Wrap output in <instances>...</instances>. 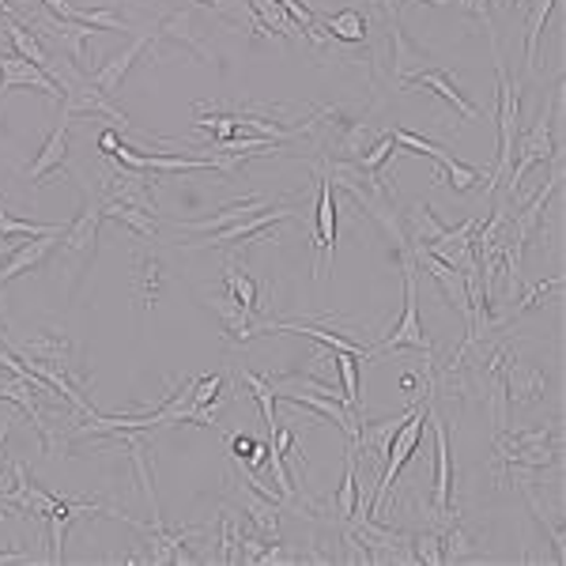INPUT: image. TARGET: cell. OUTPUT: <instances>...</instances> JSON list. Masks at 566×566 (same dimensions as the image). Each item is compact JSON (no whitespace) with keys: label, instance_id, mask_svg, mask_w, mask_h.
Returning <instances> with one entry per match:
<instances>
[{"label":"cell","instance_id":"obj_1","mask_svg":"<svg viewBox=\"0 0 566 566\" xmlns=\"http://www.w3.org/2000/svg\"><path fill=\"white\" fill-rule=\"evenodd\" d=\"M563 94L555 91L552 102H544L536 114V122L529 133H518V144H513V167L510 174H506V182L499 185V193H506L513 201V196L521 193V182H525V174L540 162H547L555 156V151L563 148V136H559V122H555V106H559Z\"/></svg>","mask_w":566,"mask_h":566},{"label":"cell","instance_id":"obj_2","mask_svg":"<svg viewBox=\"0 0 566 566\" xmlns=\"http://www.w3.org/2000/svg\"><path fill=\"white\" fill-rule=\"evenodd\" d=\"M487 38H491L495 76H499V114H495L499 117V162H495V174L487 185L499 189L513 167V144H518V133H521V88H518V80H510V72H506L502 54H499V38H495V34H487Z\"/></svg>","mask_w":566,"mask_h":566},{"label":"cell","instance_id":"obj_3","mask_svg":"<svg viewBox=\"0 0 566 566\" xmlns=\"http://www.w3.org/2000/svg\"><path fill=\"white\" fill-rule=\"evenodd\" d=\"M400 269H405V314L393 325L389 337H382L371 348V355H377V351H397V348H416L423 351V355H434L431 337H427L423 321H419V283H416V261H411L408 246H400Z\"/></svg>","mask_w":566,"mask_h":566},{"label":"cell","instance_id":"obj_4","mask_svg":"<svg viewBox=\"0 0 566 566\" xmlns=\"http://www.w3.org/2000/svg\"><path fill=\"white\" fill-rule=\"evenodd\" d=\"M423 419H427V405L419 400L416 411L405 419V427H400L397 434H393V442H389V453H385V461H382V472H377V484H374V491H371V518H382L385 513V502H389V487H393V479L400 476V468L408 465V457L416 453V445L423 442Z\"/></svg>","mask_w":566,"mask_h":566},{"label":"cell","instance_id":"obj_5","mask_svg":"<svg viewBox=\"0 0 566 566\" xmlns=\"http://www.w3.org/2000/svg\"><path fill=\"white\" fill-rule=\"evenodd\" d=\"M65 88V102H61V110H68L72 117H80V114H102V117H110L122 133H133V122H128V114L125 110H117L114 106V99L110 94H102L94 83L88 80V76L80 72V68L72 65V76L61 83Z\"/></svg>","mask_w":566,"mask_h":566},{"label":"cell","instance_id":"obj_6","mask_svg":"<svg viewBox=\"0 0 566 566\" xmlns=\"http://www.w3.org/2000/svg\"><path fill=\"white\" fill-rule=\"evenodd\" d=\"M393 144H397V148L416 151V156H431L434 162H439V178H445V182L457 189V193H468V189L479 185V170L465 167V162L453 156V151L439 148L434 140H423V136L408 133V128H393Z\"/></svg>","mask_w":566,"mask_h":566},{"label":"cell","instance_id":"obj_7","mask_svg":"<svg viewBox=\"0 0 566 566\" xmlns=\"http://www.w3.org/2000/svg\"><path fill=\"white\" fill-rule=\"evenodd\" d=\"M332 182L329 178L317 174V223H314V250H317V283L329 280L332 272V261H337V201H332Z\"/></svg>","mask_w":566,"mask_h":566},{"label":"cell","instance_id":"obj_8","mask_svg":"<svg viewBox=\"0 0 566 566\" xmlns=\"http://www.w3.org/2000/svg\"><path fill=\"white\" fill-rule=\"evenodd\" d=\"M427 423L434 431V495L431 506L434 510H457L453 502V453H450V431H445L434 397H427Z\"/></svg>","mask_w":566,"mask_h":566},{"label":"cell","instance_id":"obj_9","mask_svg":"<svg viewBox=\"0 0 566 566\" xmlns=\"http://www.w3.org/2000/svg\"><path fill=\"white\" fill-rule=\"evenodd\" d=\"M408 250H411V261H416L419 269L431 272V280L439 283L442 298H445V303H450L461 317H465V325H468V321H472V303H468L465 272H457L453 264H445V261H439L434 253H427V246H419V242H408Z\"/></svg>","mask_w":566,"mask_h":566},{"label":"cell","instance_id":"obj_10","mask_svg":"<svg viewBox=\"0 0 566 566\" xmlns=\"http://www.w3.org/2000/svg\"><path fill=\"white\" fill-rule=\"evenodd\" d=\"M291 216H295L291 208H264V212H257V216H250V219L230 223V227H223V230H212V235L196 238V242H185V250H212V246H235V242L250 246V242H257V235H261V230L276 227V223L291 219Z\"/></svg>","mask_w":566,"mask_h":566},{"label":"cell","instance_id":"obj_11","mask_svg":"<svg viewBox=\"0 0 566 566\" xmlns=\"http://www.w3.org/2000/svg\"><path fill=\"white\" fill-rule=\"evenodd\" d=\"M15 88H31V91H42L54 102H65V88L57 80H49L38 65H31L27 57H20V54H0V99Z\"/></svg>","mask_w":566,"mask_h":566},{"label":"cell","instance_id":"obj_12","mask_svg":"<svg viewBox=\"0 0 566 566\" xmlns=\"http://www.w3.org/2000/svg\"><path fill=\"white\" fill-rule=\"evenodd\" d=\"M114 167H117L114 174H106V182H102V204L114 201V204H133V208H144V212H159L144 170H128L122 162H114Z\"/></svg>","mask_w":566,"mask_h":566},{"label":"cell","instance_id":"obj_13","mask_svg":"<svg viewBox=\"0 0 566 566\" xmlns=\"http://www.w3.org/2000/svg\"><path fill=\"white\" fill-rule=\"evenodd\" d=\"M102 219H106V216H102V201H91V196H83L80 216H76L65 227L61 246H57V250L80 257V261H91V257H94V242H99V223Z\"/></svg>","mask_w":566,"mask_h":566},{"label":"cell","instance_id":"obj_14","mask_svg":"<svg viewBox=\"0 0 566 566\" xmlns=\"http://www.w3.org/2000/svg\"><path fill=\"white\" fill-rule=\"evenodd\" d=\"M400 88H427V91H434L439 99H445L453 106V114H461L465 122H484V114H479L476 106L465 99V94L457 91V83H453V76L445 72V68H416V72L408 76Z\"/></svg>","mask_w":566,"mask_h":566},{"label":"cell","instance_id":"obj_15","mask_svg":"<svg viewBox=\"0 0 566 566\" xmlns=\"http://www.w3.org/2000/svg\"><path fill=\"white\" fill-rule=\"evenodd\" d=\"M235 495L238 502H242V513L246 521L261 533L264 540H280V513H283V502L269 499V495H261L257 487H250L246 479H235Z\"/></svg>","mask_w":566,"mask_h":566},{"label":"cell","instance_id":"obj_16","mask_svg":"<svg viewBox=\"0 0 566 566\" xmlns=\"http://www.w3.org/2000/svg\"><path fill=\"white\" fill-rule=\"evenodd\" d=\"M151 42H156V34H151V31H144L140 38H133V42H128V46L122 49V54H114V57H110V61H102L99 68H94V72L88 76V80H91L94 88H99L102 94H110V99H114V94L122 91V83H125L128 68H133V61L144 54V49L151 46Z\"/></svg>","mask_w":566,"mask_h":566},{"label":"cell","instance_id":"obj_17","mask_svg":"<svg viewBox=\"0 0 566 566\" xmlns=\"http://www.w3.org/2000/svg\"><path fill=\"white\" fill-rule=\"evenodd\" d=\"M61 235H65V227L54 230V235H38V238H31V242L15 246V253L8 257L4 264H0V287H4V283H12L15 276H23V272H34L38 264H46L49 253L61 246Z\"/></svg>","mask_w":566,"mask_h":566},{"label":"cell","instance_id":"obj_18","mask_svg":"<svg viewBox=\"0 0 566 566\" xmlns=\"http://www.w3.org/2000/svg\"><path fill=\"white\" fill-rule=\"evenodd\" d=\"M72 122H76V117L68 114V110H61V122H57V128L49 133V140L42 144V151L34 156V162L27 167V178H31L34 185H42L49 174H54V170L65 167V159H68V136H72Z\"/></svg>","mask_w":566,"mask_h":566},{"label":"cell","instance_id":"obj_19","mask_svg":"<svg viewBox=\"0 0 566 566\" xmlns=\"http://www.w3.org/2000/svg\"><path fill=\"white\" fill-rule=\"evenodd\" d=\"M8 348L23 359H42V363L65 366V371L72 374V382L83 385V377H76V371H72V340L61 337V332H38V337L23 340V344H8Z\"/></svg>","mask_w":566,"mask_h":566},{"label":"cell","instance_id":"obj_20","mask_svg":"<svg viewBox=\"0 0 566 566\" xmlns=\"http://www.w3.org/2000/svg\"><path fill=\"white\" fill-rule=\"evenodd\" d=\"M502 385H506V400H510V405H525V408L540 405V400H544V389H547L544 374L529 363H518V355L506 363Z\"/></svg>","mask_w":566,"mask_h":566},{"label":"cell","instance_id":"obj_21","mask_svg":"<svg viewBox=\"0 0 566 566\" xmlns=\"http://www.w3.org/2000/svg\"><path fill=\"white\" fill-rule=\"evenodd\" d=\"M162 295V261L156 257V250L140 246L133 257V298L140 310H151Z\"/></svg>","mask_w":566,"mask_h":566},{"label":"cell","instance_id":"obj_22","mask_svg":"<svg viewBox=\"0 0 566 566\" xmlns=\"http://www.w3.org/2000/svg\"><path fill=\"white\" fill-rule=\"evenodd\" d=\"M264 208H272V201H269V196H261V193H253V196H246V201H235V204H227V208H219L216 216L189 219V223H178V227L189 230V235H212V230H223V227H230V223H242V219H250Z\"/></svg>","mask_w":566,"mask_h":566},{"label":"cell","instance_id":"obj_23","mask_svg":"<svg viewBox=\"0 0 566 566\" xmlns=\"http://www.w3.org/2000/svg\"><path fill=\"white\" fill-rule=\"evenodd\" d=\"M212 310H216L223 329H227L230 344H246V340H250V325L257 321V314L246 310L235 295H212Z\"/></svg>","mask_w":566,"mask_h":566},{"label":"cell","instance_id":"obj_24","mask_svg":"<svg viewBox=\"0 0 566 566\" xmlns=\"http://www.w3.org/2000/svg\"><path fill=\"white\" fill-rule=\"evenodd\" d=\"M38 31H49L57 42H65V49L72 54V65L80 68L83 61H88V42L91 34H99L94 27H88V23H72V20H57V15H49L46 23H42Z\"/></svg>","mask_w":566,"mask_h":566},{"label":"cell","instance_id":"obj_25","mask_svg":"<svg viewBox=\"0 0 566 566\" xmlns=\"http://www.w3.org/2000/svg\"><path fill=\"white\" fill-rule=\"evenodd\" d=\"M102 216L106 219H117L122 227L133 230L140 242H156V235H159V216L156 212H144V208H133V204H114V201H106L102 204Z\"/></svg>","mask_w":566,"mask_h":566},{"label":"cell","instance_id":"obj_26","mask_svg":"<svg viewBox=\"0 0 566 566\" xmlns=\"http://www.w3.org/2000/svg\"><path fill=\"white\" fill-rule=\"evenodd\" d=\"M555 0H529V20H525V65L529 72L540 68V34L547 27V15H552Z\"/></svg>","mask_w":566,"mask_h":566},{"label":"cell","instance_id":"obj_27","mask_svg":"<svg viewBox=\"0 0 566 566\" xmlns=\"http://www.w3.org/2000/svg\"><path fill=\"white\" fill-rule=\"evenodd\" d=\"M223 283H227V295H235L246 310L261 314V303H257V283H253V276L246 272V264L238 261V257H230V261L223 264Z\"/></svg>","mask_w":566,"mask_h":566},{"label":"cell","instance_id":"obj_28","mask_svg":"<svg viewBox=\"0 0 566 566\" xmlns=\"http://www.w3.org/2000/svg\"><path fill=\"white\" fill-rule=\"evenodd\" d=\"M405 238L408 242H419V246H427V242H434V238L445 230V223L434 219V212H431V204H411V212H405Z\"/></svg>","mask_w":566,"mask_h":566},{"label":"cell","instance_id":"obj_29","mask_svg":"<svg viewBox=\"0 0 566 566\" xmlns=\"http://www.w3.org/2000/svg\"><path fill=\"white\" fill-rule=\"evenodd\" d=\"M250 8L257 12V20L264 23V31H269V34L280 31L283 38H291V42H303V38H306V31L298 27V23L291 20L287 12H283L280 0H250Z\"/></svg>","mask_w":566,"mask_h":566},{"label":"cell","instance_id":"obj_30","mask_svg":"<svg viewBox=\"0 0 566 566\" xmlns=\"http://www.w3.org/2000/svg\"><path fill=\"white\" fill-rule=\"evenodd\" d=\"M377 140V128L371 122H351L344 128V136L337 140V159H351L359 162V156H363L366 148Z\"/></svg>","mask_w":566,"mask_h":566},{"label":"cell","instance_id":"obj_31","mask_svg":"<svg viewBox=\"0 0 566 566\" xmlns=\"http://www.w3.org/2000/svg\"><path fill=\"white\" fill-rule=\"evenodd\" d=\"M332 363H337L340 389H344V405L359 408L363 405V400H359V393H363V385H359V363H363V359L351 355V351H332Z\"/></svg>","mask_w":566,"mask_h":566},{"label":"cell","instance_id":"obj_32","mask_svg":"<svg viewBox=\"0 0 566 566\" xmlns=\"http://www.w3.org/2000/svg\"><path fill=\"white\" fill-rule=\"evenodd\" d=\"M325 31H329V38H337V42H363L366 31H371V23L363 20V12L344 8V12H337V15L325 20Z\"/></svg>","mask_w":566,"mask_h":566},{"label":"cell","instance_id":"obj_33","mask_svg":"<svg viewBox=\"0 0 566 566\" xmlns=\"http://www.w3.org/2000/svg\"><path fill=\"white\" fill-rule=\"evenodd\" d=\"M242 382L250 385V397L261 405V419H264V427H269V434L280 427V419H276V389H272V382L269 377H261V374H253V371H242Z\"/></svg>","mask_w":566,"mask_h":566},{"label":"cell","instance_id":"obj_34","mask_svg":"<svg viewBox=\"0 0 566 566\" xmlns=\"http://www.w3.org/2000/svg\"><path fill=\"white\" fill-rule=\"evenodd\" d=\"M61 230V223H27V219H15L8 208H0V238L12 242V238H38V235H54Z\"/></svg>","mask_w":566,"mask_h":566},{"label":"cell","instance_id":"obj_35","mask_svg":"<svg viewBox=\"0 0 566 566\" xmlns=\"http://www.w3.org/2000/svg\"><path fill=\"white\" fill-rule=\"evenodd\" d=\"M521 445H559V434L552 427H529V431H513V434L499 431L495 450H521Z\"/></svg>","mask_w":566,"mask_h":566},{"label":"cell","instance_id":"obj_36","mask_svg":"<svg viewBox=\"0 0 566 566\" xmlns=\"http://www.w3.org/2000/svg\"><path fill=\"white\" fill-rule=\"evenodd\" d=\"M476 552H479V544L465 533V529H461V521H457V525H450V529L442 533V559H445V563L472 559Z\"/></svg>","mask_w":566,"mask_h":566},{"label":"cell","instance_id":"obj_37","mask_svg":"<svg viewBox=\"0 0 566 566\" xmlns=\"http://www.w3.org/2000/svg\"><path fill=\"white\" fill-rule=\"evenodd\" d=\"M393 156H405V151H397V144H393V133H382V136H377V140L371 144V148H366L363 156H359V170L374 174V170H382Z\"/></svg>","mask_w":566,"mask_h":566},{"label":"cell","instance_id":"obj_38","mask_svg":"<svg viewBox=\"0 0 566 566\" xmlns=\"http://www.w3.org/2000/svg\"><path fill=\"white\" fill-rule=\"evenodd\" d=\"M411 555H416V563L445 566V559H442V533H434V529H423L419 536H411Z\"/></svg>","mask_w":566,"mask_h":566},{"label":"cell","instance_id":"obj_39","mask_svg":"<svg viewBox=\"0 0 566 566\" xmlns=\"http://www.w3.org/2000/svg\"><path fill=\"white\" fill-rule=\"evenodd\" d=\"M552 291H563V276H552V280H540L533 291H529V295H521L518 303H513V310H510V321L513 317H521L525 310H536L540 303H544L547 295H552Z\"/></svg>","mask_w":566,"mask_h":566},{"label":"cell","instance_id":"obj_40","mask_svg":"<svg viewBox=\"0 0 566 566\" xmlns=\"http://www.w3.org/2000/svg\"><path fill=\"white\" fill-rule=\"evenodd\" d=\"M193 128H204V133H212V140H230V136H238L235 117H230V114H212V117L196 114Z\"/></svg>","mask_w":566,"mask_h":566},{"label":"cell","instance_id":"obj_41","mask_svg":"<svg viewBox=\"0 0 566 566\" xmlns=\"http://www.w3.org/2000/svg\"><path fill=\"white\" fill-rule=\"evenodd\" d=\"M223 389V377L219 374H208V377H193V405L201 408V419H204V408L216 400V393Z\"/></svg>","mask_w":566,"mask_h":566},{"label":"cell","instance_id":"obj_42","mask_svg":"<svg viewBox=\"0 0 566 566\" xmlns=\"http://www.w3.org/2000/svg\"><path fill=\"white\" fill-rule=\"evenodd\" d=\"M12 563H34L31 552H15V547H4L0 552V566H12Z\"/></svg>","mask_w":566,"mask_h":566},{"label":"cell","instance_id":"obj_43","mask_svg":"<svg viewBox=\"0 0 566 566\" xmlns=\"http://www.w3.org/2000/svg\"><path fill=\"white\" fill-rule=\"evenodd\" d=\"M117 144H122V140H117V133H102V136H99V148L106 151V156H110V151L117 148Z\"/></svg>","mask_w":566,"mask_h":566},{"label":"cell","instance_id":"obj_44","mask_svg":"<svg viewBox=\"0 0 566 566\" xmlns=\"http://www.w3.org/2000/svg\"><path fill=\"white\" fill-rule=\"evenodd\" d=\"M8 434H12V419H0V461H4V445H8Z\"/></svg>","mask_w":566,"mask_h":566},{"label":"cell","instance_id":"obj_45","mask_svg":"<svg viewBox=\"0 0 566 566\" xmlns=\"http://www.w3.org/2000/svg\"><path fill=\"white\" fill-rule=\"evenodd\" d=\"M423 4H434V8H442V4H450V0H423Z\"/></svg>","mask_w":566,"mask_h":566}]
</instances>
